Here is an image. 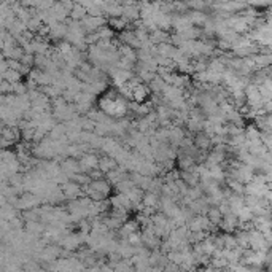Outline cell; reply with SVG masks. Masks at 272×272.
<instances>
[{
	"label": "cell",
	"mask_w": 272,
	"mask_h": 272,
	"mask_svg": "<svg viewBox=\"0 0 272 272\" xmlns=\"http://www.w3.org/2000/svg\"><path fill=\"white\" fill-rule=\"evenodd\" d=\"M102 107L105 112H109L110 115H115V116H121L126 110L124 102L120 99H115V97H107V100H104Z\"/></svg>",
	"instance_id": "cell-1"
}]
</instances>
